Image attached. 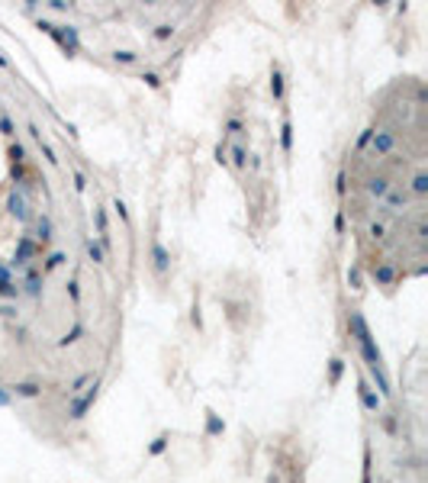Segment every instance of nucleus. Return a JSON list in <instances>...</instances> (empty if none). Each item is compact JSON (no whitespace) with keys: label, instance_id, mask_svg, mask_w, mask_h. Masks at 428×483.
<instances>
[{"label":"nucleus","instance_id":"6ab92c4d","mask_svg":"<svg viewBox=\"0 0 428 483\" xmlns=\"http://www.w3.org/2000/svg\"><path fill=\"white\" fill-rule=\"evenodd\" d=\"M113 62H119V65H136L139 55L129 52V48H119V52H113Z\"/></svg>","mask_w":428,"mask_h":483},{"label":"nucleus","instance_id":"20e7f679","mask_svg":"<svg viewBox=\"0 0 428 483\" xmlns=\"http://www.w3.org/2000/svg\"><path fill=\"white\" fill-rule=\"evenodd\" d=\"M32 258H35V245H32V238L23 235V238H20V245H16V258H13V264H16V268H26Z\"/></svg>","mask_w":428,"mask_h":483},{"label":"nucleus","instance_id":"2eb2a0df","mask_svg":"<svg viewBox=\"0 0 428 483\" xmlns=\"http://www.w3.org/2000/svg\"><path fill=\"white\" fill-rule=\"evenodd\" d=\"M361 403H364L367 409H374V413H377V409H380V400H377V396H374V390H370V386H367V383H361Z\"/></svg>","mask_w":428,"mask_h":483},{"label":"nucleus","instance_id":"b1692460","mask_svg":"<svg viewBox=\"0 0 428 483\" xmlns=\"http://www.w3.org/2000/svg\"><path fill=\"white\" fill-rule=\"evenodd\" d=\"M68 296L75 300V303L81 300V284H78V281H68Z\"/></svg>","mask_w":428,"mask_h":483},{"label":"nucleus","instance_id":"cd10ccee","mask_svg":"<svg viewBox=\"0 0 428 483\" xmlns=\"http://www.w3.org/2000/svg\"><path fill=\"white\" fill-rule=\"evenodd\" d=\"M0 316H4V319H10V322H13V319H16V309H13V306H0Z\"/></svg>","mask_w":428,"mask_h":483},{"label":"nucleus","instance_id":"393cba45","mask_svg":"<svg viewBox=\"0 0 428 483\" xmlns=\"http://www.w3.org/2000/svg\"><path fill=\"white\" fill-rule=\"evenodd\" d=\"M0 132H4V136H13V123H10V116H0Z\"/></svg>","mask_w":428,"mask_h":483},{"label":"nucleus","instance_id":"423d86ee","mask_svg":"<svg viewBox=\"0 0 428 483\" xmlns=\"http://www.w3.org/2000/svg\"><path fill=\"white\" fill-rule=\"evenodd\" d=\"M152 258H155V271H158V274H164L171 255H168V248L161 245V242H152Z\"/></svg>","mask_w":428,"mask_h":483},{"label":"nucleus","instance_id":"f8f14e48","mask_svg":"<svg viewBox=\"0 0 428 483\" xmlns=\"http://www.w3.org/2000/svg\"><path fill=\"white\" fill-rule=\"evenodd\" d=\"M81 335H84V325H81V322H75V325H71V332H65V335L58 338V348H68V345H75Z\"/></svg>","mask_w":428,"mask_h":483},{"label":"nucleus","instance_id":"f03ea898","mask_svg":"<svg viewBox=\"0 0 428 483\" xmlns=\"http://www.w3.org/2000/svg\"><path fill=\"white\" fill-rule=\"evenodd\" d=\"M409 203H412V197H409L406 190H393V187H389V193L383 197V210L386 213H402Z\"/></svg>","mask_w":428,"mask_h":483},{"label":"nucleus","instance_id":"aec40b11","mask_svg":"<svg viewBox=\"0 0 428 483\" xmlns=\"http://www.w3.org/2000/svg\"><path fill=\"white\" fill-rule=\"evenodd\" d=\"M10 158H13L16 164H23V161H26V148H23L20 142H16V145H10Z\"/></svg>","mask_w":428,"mask_h":483},{"label":"nucleus","instance_id":"412c9836","mask_svg":"<svg viewBox=\"0 0 428 483\" xmlns=\"http://www.w3.org/2000/svg\"><path fill=\"white\" fill-rule=\"evenodd\" d=\"M142 81H145V84H148V87H152V90H158V87H161V78H158V75H155V71H142Z\"/></svg>","mask_w":428,"mask_h":483},{"label":"nucleus","instance_id":"9b49d317","mask_svg":"<svg viewBox=\"0 0 428 483\" xmlns=\"http://www.w3.org/2000/svg\"><path fill=\"white\" fill-rule=\"evenodd\" d=\"M84 248H87V258H90L94 264H103V261H106V255H103V245H100L97 238H87V245H84Z\"/></svg>","mask_w":428,"mask_h":483},{"label":"nucleus","instance_id":"a878e982","mask_svg":"<svg viewBox=\"0 0 428 483\" xmlns=\"http://www.w3.org/2000/svg\"><path fill=\"white\" fill-rule=\"evenodd\" d=\"M370 136H374V129H364V132H361V136H358V148H364V145H367V142H370Z\"/></svg>","mask_w":428,"mask_h":483},{"label":"nucleus","instance_id":"a211bd4d","mask_svg":"<svg viewBox=\"0 0 428 483\" xmlns=\"http://www.w3.org/2000/svg\"><path fill=\"white\" fill-rule=\"evenodd\" d=\"M35 232H39L42 242H48V238H52V219H48V216H39V222H35Z\"/></svg>","mask_w":428,"mask_h":483},{"label":"nucleus","instance_id":"5701e85b","mask_svg":"<svg viewBox=\"0 0 428 483\" xmlns=\"http://www.w3.org/2000/svg\"><path fill=\"white\" fill-rule=\"evenodd\" d=\"M39 148H42V155H45V161H48V164H58V158H55V152H52V145H45V142H39Z\"/></svg>","mask_w":428,"mask_h":483},{"label":"nucleus","instance_id":"c756f323","mask_svg":"<svg viewBox=\"0 0 428 483\" xmlns=\"http://www.w3.org/2000/svg\"><path fill=\"white\" fill-rule=\"evenodd\" d=\"M226 155H229V152H226V145H216V161H219V164H226V161H229Z\"/></svg>","mask_w":428,"mask_h":483},{"label":"nucleus","instance_id":"dca6fc26","mask_svg":"<svg viewBox=\"0 0 428 483\" xmlns=\"http://www.w3.org/2000/svg\"><path fill=\"white\" fill-rule=\"evenodd\" d=\"M271 94H274V100H284V75H280V68H274V75H271Z\"/></svg>","mask_w":428,"mask_h":483},{"label":"nucleus","instance_id":"473e14b6","mask_svg":"<svg viewBox=\"0 0 428 483\" xmlns=\"http://www.w3.org/2000/svg\"><path fill=\"white\" fill-rule=\"evenodd\" d=\"M52 10H58V13H65V10H68V4H65V0H52Z\"/></svg>","mask_w":428,"mask_h":483},{"label":"nucleus","instance_id":"7c9ffc66","mask_svg":"<svg viewBox=\"0 0 428 483\" xmlns=\"http://www.w3.org/2000/svg\"><path fill=\"white\" fill-rule=\"evenodd\" d=\"M226 129H229V132H241V119H235V116H232L229 123H226Z\"/></svg>","mask_w":428,"mask_h":483},{"label":"nucleus","instance_id":"0eeeda50","mask_svg":"<svg viewBox=\"0 0 428 483\" xmlns=\"http://www.w3.org/2000/svg\"><path fill=\"white\" fill-rule=\"evenodd\" d=\"M406 193H409V197H419V200H422L425 193H428V174H425V171H415V177H412V184H409Z\"/></svg>","mask_w":428,"mask_h":483},{"label":"nucleus","instance_id":"c85d7f7f","mask_svg":"<svg viewBox=\"0 0 428 483\" xmlns=\"http://www.w3.org/2000/svg\"><path fill=\"white\" fill-rule=\"evenodd\" d=\"M87 187V177H84L81 171H75V190H84Z\"/></svg>","mask_w":428,"mask_h":483},{"label":"nucleus","instance_id":"4468645a","mask_svg":"<svg viewBox=\"0 0 428 483\" xmlns=\"http://www.w3.org/2000/svg\"><path fill=\"white\" fill-rule=\"evenodd\" d=\"M280 145H284V152L293 148V126H290V116H284V126H280Z\"/></svg>","mask_w":428,"mask_h":483},{"label":"nucleus","instance_id":"f3484780","mask_svg":"<svg viewBox=\"0 0 428 483\" xmlns=\"http://www.w3.org/2000/svg\"><path fill=\"white\" fill-rule=\"evenodd\" d=\"M61 264H65V251H52V255L45 258V264H42V274H48V271L61 268Z\"/></svg>","mask_w":428,"mask_h":483},{"label":"nucleus","instance_id":"7ed1b4c3","mask_svg":"<svg viewBox=\"0 0 428 483\" xmlns=\"http://www.w3.org/2000/svg\"><path fill=\"white\" fill-rule=\"evenodd\" d=\"M370 277H374V281L380 284V287H389V284H393L396 277H399V271H396V264H393V261H383V264H374V268H370Z\"/></svg>","mask_w":428,"mask_h":483},{"label":"nucleus","instance_id":"6e6552de","mask_svg":"<svg viewBox=\"0 0 428 483\" xmlns=\"http://www.w3.org/2000/svg\"><path fill=\"white\" fill-rule=\"evenodd\" d=\"M7 207H10V213H13V216H16L20 222H26V219H29V213H26V200H23L20 193H10Z\"/></svg>","mask_w":428,"mask_h":483},{"label":"nucleus","instance_id":"9d476101","mask_svg":"<svg viewBox=\"0 0 428 483\" xmlns=\"http://www.w3.org/2000/svg\"><path fill=\"white\" fill-rule=\"evenodd\" d=\"M26 293H29V296H39V293H42V274L35 271V268L26 271Z\"/></svg>","mask_w":428,"mask_h":483},{"label":"nucleus","instance_id":"1a4fd4ad","mask_svg":"<svg viewBox=\"0 0 428 483\" xmlns=\"http://www.w3.org/2000/svg\"><path fill=\"white\" fill-rule=\"evenodd\" d=\"M232 164H235V171H245V168H248V148H245L241 142L232 145Z\"/></svg>","mask_w":428,"mask_h":483},{"label":"nucleus","instance_id":"39448f33","mask_svg":"<svg viewBox=\"0 0 428 483\" xmlns=\"http://www.w3.org/2000/svg\"><path fill=\"white\" fill-rule=\"evenodd\" d=\"M364 190L370 193V197L383 200L386 193H389V180H386V177H370V180H367V184H364Z\"/></svg>","mask_w":428,"mask_h":483},{"label":"nucleus","instance_id":"f257e3e1","mask_svg":"<svg viewBox=\"0 0 428 483\" xmlns=\"http://www.w3.org/2000/svg\"><path fill=\"white\" fill-rule=\"evenodd\" d=\"M370 142H374V155H389L396 148V132L393 129H377L370 136Z\"/></svg>","mask_w":428,"mask_h":483},{"label":"nucleus","instance_id":"2f4dec72","mask_svg":"<svg viewBox=\"0 0 428 483\" xmlns=\"http://www.w3.org/2000/svg\"><path fill=\"white\" fill-rule=\"evenodd\" d=\"M370 235H374V238H383V222H374V226H370Z\"/></svg>","mask_w":428,"mask_h":483},{"label":"nucleus","instance_id":"ddd939ff","mask_svg":"<svg viewBox=\"0 0 428 483\" xmlns=\"http://www.w3.org/2000/svg\"><path fill=\"white\" fill-rule=\"evenodd\" d=\"M174 32H177V29H174V23H158L155 32H152V39H155V42H168Z\"/></svg>","mask_w":428,"mask_h":483},{"label":"nucleus","instance_id":"bb28decb","mask_svg":"<svg viewBox=\"0 0 428 483\" xmlns=\"http://www.w3.org/2000/svg\"><path fill=\"white\" fill-rule=\"evenodd\" d=\"M348 277H351V287H354V290H361V271H358V268H351Z\"/></svg>","mask_w":428,"mask_h":483},{"label":"nucleus","instance_id":"4be33fe9","mask_svg":"<svg viewBox=\"0 0 428 483\" xmlns=\"http://www.w3.org/2000/svg\"><path fill=\"white\" fill-rule=\"evenodd\" d=\"M113 210H116V213H119V219H122V222H129V207H126V203H122V200H119V197H116V200H113Z\"/></svg>","mask_w":428,"mask_h":483}]
</instances>
